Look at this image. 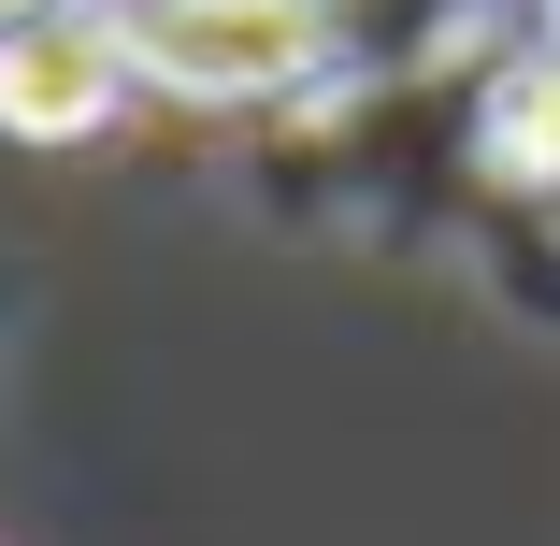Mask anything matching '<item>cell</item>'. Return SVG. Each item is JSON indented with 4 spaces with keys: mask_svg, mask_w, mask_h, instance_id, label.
<instances>
[{
    "mask_svg": "<svg viewBox=\"0 0 560 546\" xmlns=\"http://www.w3.org/2000/svg\"><path fill=\"white\" fill-rule=\"evenodd\" d=\"M116 44H130L144 101H187V116H231V130L360 72L346 0H116Z\"/></svg>",
    "mask_w": 560,
    "mask_h": 546,
    "instance_id": "1",
    "label": "cell"
},
{
    "mask_svg": "<svg viewBox=\"0 0 560 546\" xmlns=\"http://www.w3.org/2000/svg\"><path fill=\"white\" fill-rule=\"evenodd\" d=\"M44 15H86V0H0V30H44Z\"/></svg>",
    "mask_w": 560,
    "mask_h": 546,
    "instance_id": "4",
    "label": "cell"
},
{
    "mask_svg": "<svg viewBox=\"0 0 560 546\" xmlns=\"http://www.w3.org/2000/svg\"><path fill=\"white\" fill-rule=\"evenodd\" d=\"M130 101H144V72L116 44V0L44 15V30H0V144L15 159H86Z\"/></svg>",
    "mask_w": 560,
    "mask_h": 546,
    "instance_id": "2",
    "label": "cell"
},
{
    "mask_svg": "<svg viewBox=\"0 0 560 546\" xmlns=\"http://www.w3.org/2000/svg\"><path fill=\"white\" fill-rule=\"evenodd\" d=\"M460 144L503 201H560V44L546 30H503L460 72Z\"/></svg>",
    "mask_w": 560,
    "mask_h": 546,
    "instance_id": "3",
    "label": "cell"
},
{
    "mask_svg": "<svg viewBox=\"0 0 560 546\" xmlns=\"http://www.w3.org/2000/svg\"><path fill=\"white\" fill-rule=\"evenodd\" d=\"M532 30H546V44H560V0H532Z\"/></svg>",
    "mask_w": 560,
    "mask_h": 546,
    "instance_id": "5",
    "label": "cell"
}]
</instances>
